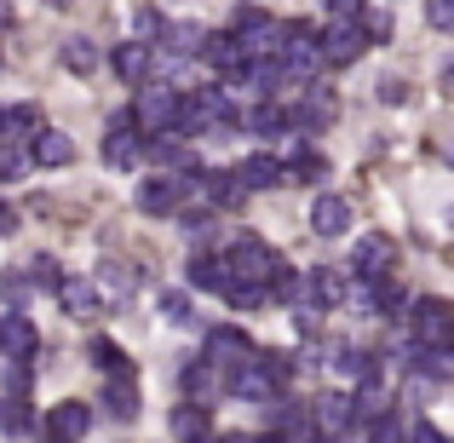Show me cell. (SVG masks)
I'll list each match as a JSON object with an SVG mask.
<instances>
[{
	"mask_svg": "<svg viewBox=\"0 0 454 443\" xmlns=\"http://www.w3.org/2000/svg\"><path fill=\"white\" fill-rule=\"evenodd\" d=\"M224 259H231V277L236 282H259V289H270V277L282 271V254L265 242V236H236Z\"/></svg>",
	"mask_w": 454,
	"mask_h": 443,
	"instance_id": "cell-1",
	"label": "cell"
},
{
	"mask_svg": "<svg viewBox=\"0 0 454 443\" xmlns=\"http://www.w3.org/2000/svg\"><path fill=\"white\" fill-rule=\"evenodd\" d=\"M409 334L420 345H454V305L437 299V294L414 299V305H409Z\"/></svg>",
	"mask_w": 454,
	"mask_h": 443,
	"instance_id": "cell-2",
	"label": "cell"
},
{
	"mask_svg": "<svg viewBox=\"0 0 454 443\" xmlns=\"http://www.w3.org/2000/svg\"><path fill=\"white\" fill-rule=\"evenodd\" d=\"M178 386H184V398H190V403H207V409H213V403L231 392V368H219L207 352H201V357H190V363H184Z\"/></svg>",
	"mask_w": 454,
	"mask_h": 443,
	"instance_id": "cell-3",
	"label": "cell"
},
{
	"mask_svg": "<svg viewBox=\"0 0 454 443\" xmlns=\"http://www.w3.org/2000/svg\"><path fill=\"white\" fill-rule=\"evenodd\" d=\"M363 52H368V35H363L356 18H333L328 29H322V64L328 69H351Z\"/></svg>",
	"mask_w": 454,
	"mask_h": 443,
	"instance_id": "cell-4",
	"label": "cell"
},
{
	"mask_svg": "<svg viewBox=\"0 0 454 443\" xmlns=\"http://www.w3.org/2000/svg\"><path fill=\"white\" fill-rule=\"evenodd\" d=\"M173 115H178V92H167V87H138V99H133V122L145 127V133H173Z\"/></svg>",
	"mask_w": 454,
	"mask_h": 443,
	"instance_id": "cell-5",
	"label": "cell"
},
{
	"mask_svg": "<svg viewBox=\"0 0 454 443\" xmlns=\"http://www.w3.org/2000/svg\"><path fill=\"white\" fill-rule=\"evenodd\" d=\"M201 352H207L219 368H231V375H236V368H247V363H259V345L247 340L242 328H231V322H219V328L207 334V345H201Z\"/></svg>",
	"mask_w": 454,
	"mask_h": 443,
	"instance_id": "cell-6",
	"label": "cell"
},
{
	"mask_svg": "<svg viewBox=\"0 0 454 443\" xmlns=\"http://www.w3.org/2000/svg\"><path fill=\"white\" fill-rule=\"evenodd\" d=\"M87 432H92V409H87L81 398H64V403H58V409L41 421V438H46V443H81Z\"/></svg>",
	"mask_w": 454,
	"mask_h": 443,
	"instance_id": "cell-7",
	"label": "cell"
},
{
	"mask_svg": "<svg viewBox=\"0 0 454 443\" xmlns=\"http://www.w3.org/2000/svg\"><path fill=\"white\" fill-rule=\"evenodd\" d=\"M201 58H207L213 75H231V81H236V75H247V64H254L236 29H213V35H207V52H201Z\"/></svg>",
	"mask_w": 454,
	"mask_h": 443,
	"instance_id": "cell-8",
	"label": "cell"
},
{
	"mask_svg": "<svg viewBox=\"0 0 454 443\" xmlns=\"http://www.w3.org/2000/svg\"><path fill=\"white\" fill-rule=\"evenodd\" d=\"M231 398H242V403H259V409H270V403L282 398V380L270 375L265 363H247V368H236V375H231Z\"/></svg>",
	"mask_w": 454,
	"mask_h": 443,
	"instance_id": "cell-9",
	"label": "cell"
},
{
	"mask_svg": "<svg viewBox=\"0 0 454 443\" xmlns=\"http://www.w3.org/2000/svg\"><path fill=\"white\" fill-rule=\"evenodd\" d=\"M310 409H317L322 438H340V432H351V426H356V392H322Z\"/></svg>",
	"mask_w": 454,
	"mask_h": 443,
	"instance_id": "cell-10",
	"label": "cell"
},
{
	"mask_svg": "<svg viewBox=\"0 0 454 443\" xmlns=\"http://www.w3.org/2000/svg\"><path fill=\"white\" fill-rule=\"evenodd\" d=\"M178 202H184V190H178V178H138L133 190V208L138 213H155V219H167V213H178Z\"/></svg>",
	"mask_w": 454,
	"mask_h": 443,
	"instance_id": "cell-11",
	"label": "cell"
},
{
	"mask_svg": "<svg viewBox=\"0 0 454 443\" xmlns=\"http://www.w3.org/2000/svg\"><path fill=\"white\" fill-rule=\"evenodd\" d=\"M345 299H351V282H345V271L322 265V271H310V277H305V305H317V311H340Z\"/></svg>",
	"mask_w": 454,
	"mask_h": 443,
	"instance_id": "cell-12",
	"label": "cell"
},
{
	"mask_svg": "<svg viewBox=\"0 0 454 443\" xmlns=\"http://www.w3.org/2000/svg\"><path fill=\"white\" fill-rule=\"evenodd\" d=\"M288 122H294V127H305V133H322V127L340 122V99H333L328 87H310L300 110H288Z\"/></svg>",
	"mask_w": 454,
	"mask_h": 443,
	"instance_id": "cell-13",
	"label": "cell"
},
{
	"mask_svg": "<svg viewBox=\"0 0 454 443\" xmlns=\"http://www.w3.org/2000/svg\"><path fill=\"white\" fill-rule=\"evenodd\" d=\"M110 69H115V81H127V87H145L150 69H155L150 41H121V46L110 52Z\"/></svg>",
	"mask_w": 454,
	"mask_h": 443,
	"instance_id": "cell-14",
	"label": "cell"
},
{
	"mask_svg": "<svg viewBox=\"0 0 454 443\" xmlns=\"http://www.w3.org/2000/svg\"><path fill=\"white\" fill-rule=\"evenodd\" d=\"M58 305H64L69 317H98V311H104V289L92 277H64V282H58Z\"/></svg>",
	"mask_w": 454,
	"mask_h": 443,
	"instance_id": "cell-15",
	"label": "cell"
},
{
	"mask_svg": "<svg viewBox=\"0 0 454 443\" xmlns=\"http://www.w3.org/2000/svg\"><path fill=\"white\" fill-rule=\"evenodd\" d=\"M35 352H41L35 322L23 317V311H6V317H0V357H35Z\"/></svg>",
	"mask_w": 454,
	"mask_h": 443,
	"instance_id": "cell-16",
	"label": "cell"
},
{
	"mask_svg": "<svg viewBox=\"0 0 454 443\" xmlns=\"http://www.w3.org/2000/svg\"><path fill=\"white\" fill-rule=\"evenodd\" d=\"M391 259H397V242L374 231V236H363V242H356L351 271H356V277H386V271H391Z\"/></svg>",
	"mask_w": 454,
	"mask_h": 443,
	"instance_id": "cell-17",
	"label": "cell"
},
{
	"mask_svg": "<svg viewBox=\"0 0 454 443\" xmlns=\"http://www.w3.org/2000/svg\"><path fill=\"white\" fill-rule=\"evenodd\" d=\"M201 196H207L213 208H242L254 190H247L242 167H231V173H201Z\"/></svg>",
	"mask_w": 454,
	"mask_h": 443,
	"instance_id": "cell-18",
	"label": "cell"
},
{
	"mask_svg": "<svg viewBox=\"0 0 454 443\" xmlns=\"http://www.w3.org/2000/svg\"><path fill=\"white\" fill-rule=\"evenodd\" d=\"M310 231H317V236H345V231H351V202L322 190V196L310 202Z\"/></svg>",
	"mask_w": 454,
	"mask_h": 443,
	"instance_id": "cell-19",
	"label": "cell"
},
{
	"mask_svg": "<svg viewBox=\"0 0 454 443\" xmlns=\"http://www.w3.org/2000/svg\"><path fill=\"white\" fill-rule=\"evenodd\" d=\"M29 150H35V167H69L75 162V138H69L64 127H41V133L29 138Z\"/></svg>",
	"mask_w": 454,
	"mask_h": 443,
	"instance_id": "cell-20",
	"label": "cell"
},
{
	"mask_svg": "<svg viewBox=\"0 0 454 443\" xmlns=\"http://www.w3.org/2000/svg\"><path fill=\"white\" fill-rule=\"evenodd\" d=\"M184 277H190V289H207V294H231V259H213V254H196L184 265Z\"/></svg>",
	"mask_w": 454,
	"mask_h": 443,
	"instance_id": "cell-21",
	"label": "cell"
},
{
	"mask_svg": "<svg viewBox=\"0 0 454 443\" xmlns=\"http://www.w3.org/2000/svg\"><path fill=\"white\" fill-rule=\"evenodd\" d=\"M138 368L133 375H110V386H104V415H115V421H133L138 415Z\"/></svg>",
	"mask_w": 454,
	"mask_h": 443,
	"instance_id": "cell-22",
	"label": "cell"
},
{
	"mask_svg": "<svg viewBox=\"0 0 454 443\" xmlns=\"http://www.w3.org/2000/svg\"><path fill=\"white\" fill-rule=\"evenodd\" d=\"M167 426H173V438H178V443H201V438H213L207 403H178V409L167 415Z\"/></svg>",
	"mask_w": 454,
	"mask_h": 443,
	"instance_id": "cell-23",
	"label": "cell"
},
{
	"mask_svg": "<svg viewBox=\"0 0 454 443\" xmlns=\"http://www.w3.org/2000/svg\"><path fill=\"white\" fill-rule=\"evenodd\" d=\"M333 368H340L345 380H356V386H363V380H380V375H386V363H380V357H368L363 345H333Z\"/></svg>",
	"mask_w": 454,
	"mask_h": 443,
	"instance_id": "cell-24",
	"label": "cell"
},
{
	"mask_svg": "<svg viewBox=\"0 0 454 443\" xmlns=\"http://www.w3.org/2000/svg\"><path fill=\"white\" fill-rule=\"evenodd\" d=\"M328 155H317V150H294L288 155V185H310V190H322L328 185Z\"/></svg>",
	"mask_w": 454,
	"mask_h": 443,
	"instance_id": "cell-25",
	"label": "cell"
},
{
	"mask_svg": "<svg viewBox=\"0 0 454 443\" xmlns=\"http://www.w3.org/2000/svg\"><path fill=\"white\" fill-rule=\"evenodd\" d=\"M242 178H247V190H277V185H288V162H277V155H247Z\"/></svg>",
	"mask_w": 454,
	"mask_h": 443,
	"instance_id": "cell-26",
	"label": "cell"
},
{
	"mask_svg": "<svg viewBox=\"0 0 454 443\" xmlns=\"http://www.w3.org/2000/svg\"><path fill=\"white\" fill-rule=\"evenodd\" d=\"M87 357H92V368H98L104 380H110V375H133V357H127L121 345L110 340V334H98V340L87 345Z\"/></svg>",
	"mask_w": 454,
	"mask_h": 443,
	"instance_id": "cell-27",
	"label": "cell"
},
{
	"mask_svg": "<svg viewBox=\"0 0 454 443\" xmlns=\"http://www.w3.org/2000/svg\"><path fill=\"white\" fill-rule=\"evenodd\" d=\"M207 35L213 29H201V23H173L161 41H167V52H173V58H201V52H207Z\"/></svg>",
	"mask_w": 454,
	"mask_h": 443,
	"instance_id": "cell-28",
	"label": "cell"
},
{
	"mask_svg": "<svg viewBox=\"0 0 454 443\" xmlns=\"http://www.w3.org/2000/svg\"><path fill=\"white\" fill-rule=\"evenodd\" d=\"M242 127H247V133H259V138H282L294 122H288L282 104H254V115H242Z\"/></svg>",
	"mask_w": 454,
	"mask_h": 443,
	"instance_id": "cell-29",
	"label": "cell"
},
{
	"mask_svg": "<svg viewBox=\"0 0 454 443\" xmlns=\"http://www.w3.org/2000/svg\"><path fill=\"white\" fill-rule=\"evenodd\" d=\"M0 432H6V438H29L35 432L29 398H0Z\"/></svg>",
	"mask_w": 454,
	"mask_h": 443,
	"instance_id": "cell-30",
	"label": "cell"
},
{
	"mask_svg": "<svg viewBox=\"0 0 454 443\" xmlns=\"http://www.w3.org/2000/svg\"><path fill=\"white\" fill-rule=\"evenodd\" d=\"M41 110H35V104H6V138L12 145H23V138H35L41 133Z\"/></svg>",
	"mask_w": 454,
	"mask_h": 443,
	"instance_id": "cell-31",
	"label": "cell"
},
{
	"mask_svg": "<svg viewBox=\"0 0 454 443\" xmlns=\"http://www.w3.org/2000/svg\"><path fill=\"white\" fill-rule=\"evenodd\" d=\"M35 375H29V357H6V368H0V398H29Z\"/></svg>",
	"mask_w": 454,
	"mask_h": 443,
	"instance_id": "cell-32",
	"label": "cell"
},
{
	"mask_svg": "<svg viewBox=\"0 0 454 443\" xmlns=\"http://www.w3.org/2000/svg\"><path fill=\"white\" fill-rule=\"evenodd\" d=\"M356 23H363V35H368L374 46H386V41H391V29H397V23H391V12L380 6V0H368V6H363V18H356Z\"/></svg>",
	"mask_w": 454,
	"mask_h": 443,
	"instance_id": "cell-33",
	"label": "cell"
},
{
	"mask_svg": "<svg viewBox=\"0 0 454 443\" xmlns=\"http://www.w3.org/2000/svg\"><path fill=\"white\" fill-rule=\"evenodd\" d=\"M29 162H35V150H23V145H12V138H0V185L23 178V173H29Z\"/></svg>",
	"mask_w": 454,
	"mask_h": 443,
	"instance_id": "cell-34",
	"label": "cell"
},
{
	"mask_svg": "<svg viewBox=\"0 0 454 443\" xmlns=\"http://www.w3.org/2000/svg\"><path fill=\"white\" fill-rule=\"evenodd\" d=\"M64 64H69V75H92V69H98V46L92 41H64Z\"/></svg>",
	"mask_w": 454,
	"mask_h": 443,
	"instance_id": "cell-35",
	"label": "cell"
},
{
	"mask_svg": "<svg viewBox=\"0 0 454 443\" xmlns=\"http://www.w3.org/2000/svg\"><path fill=\"white\" fill-rule=\"evenodd\" d=\"M29 282H35V289H52V294H58V282H64L58 259H52V254H35V259H29Z\"/></svg>",
	"mask_w": 454,
	"mask_h": 443,
	"instance_id": "cell-36",
	"label": "cell"
},
{
	"mask_svg": "<svg viewBox=\"0 0 454 443\" xmlns=\"http://www.w3.org/2000/svg\"><path fill=\"white\" fill-rule=\"evenodd\" d=\"M98 277H104V289H115V294H133L138 282H145V271H133V265H104Z\"/></svg>",
	"mask_w": 454,
	"mask_h": 443,
	"instance_id": "cell-37",
	"label": "cell"
},
{
	"mask_svg": "<svg viewBox=\"0 0 454 443\" xmlns=\"http://www.w3.org/2000/svg\"><path fill=\"white\" fill-rule=\"evenodd\" d=\"M426 23L437 35H454V0H426Z\"/></svg>",
	"mask_w": 454,
	"mask_h": 443,
	"instance_id": "cell-38",
	"label": "cell"
},
{
	"mask_svg": "<svg viewBox=\"0 0 454 443\" xmlns=\"http://www.w3.org/2000/svg\"><path fill=\"white\" fill-rule=\"evenodd\" d=\"M161 317L167 322H190V294L184 289H167L161 294Z\"/></svg>",
	"mask_w": 454,
	"mask_h": 443,
	"instance_id": "cell-39",
	"label": "cell"
},
{
	"mask_svg": "<svg viewBox=\"0 0 454 443\" xmlns=\"http://www.w3.org/2000/svg\"><path fill=\"white\" fill-rule=\"evenodd\" d=\"M133 29H138V35H133V41H161V35H167V29H161V18H155V12H150V6H138V18H133Z\"/></svg>",
	"mask_w": 454,
	"mask_h": 443,
	"instance_id": "cell-40",
	"label": "cell"
},
{
	"mask_svg": "<svg viewBox=\"0 0 454 443\" xmlns=\"http://www.w3.org/2000/svg\"><path fill=\"white\" fill-rule=\"evenodd\" d=\"M259 363H265V368H270V375H277V380H288L294 368H300V363H294L288 352H259Z\"/></svg>",
	"mask_w": 454,
	"mask_h": 443,
	"instance_id": "cell-41",
	"label": "cell"
},
{
	"mask_svg": "<svg viewBox=\"0 0 454 443\" xmlns=\"http://www.w3.org/2000/svg\"><path fill=\"white\" fill-rule=\"evenodd\" d=\"M231 23H236V35H247V29H259V23H270V18H265L259 6H236V12H231Z\"/></svg>",
	"mask_w": 454,
	"mask_h": 443,
	"instance_id": "cell-42",
	"label": "cell"
},
{
	"mask_svg": "<svg viewBox=\"0 0 454 443\" xmlns=\"http://www.w3.org/2000/svg\"><path fill=\"white\" fill-rule=\"evenodd\" d=\"M363 6H368V0H322L328 18H363Z\"/></svg>",
	"mask_w": 454,
	"mask_h": 443,
	"instance_id": "cell-43",
	"label": "cell"
},
{
	"mask_svg": "<svg viewBox=\"0 0 454 443\" xmlns=\"http://www.w3.org/2000/svg\"><path fill=\"white\" fill-rule=\"evenodd\" d=\"M403 99H409V81H397V75L380 81V104H403Z\"/></svg>",
	"mask_w": 454,
	"mask_h": 443,
	"instance_id": "cell-44",
	"label": "cell"
},
{
	"mask_svg": "<svg viewBox=\"0 0 454 443\" xmlns=\"http://www.w3.org/2000/svg\"><path fill=\"white\" fill-rule=\"evenodd\" d=\"M409 443H443V438H437L432 421H409Z\"/></svg>",
	"mask_w": 454,
	"mask_h": 443,
	"instance_id": "cell-45",
	"label": "cell"
},
{
	"mask_svg": "<svg viewBox=\"0 0 454 443\" xmlns=\"http://www.w3.org/2000/svg\"><path fill=\"white\" fill-rule=\"evenodd\" d=\"M18 231V208H12V202H0V236H12Z\"/></svg>",
	"mask_w": 454,
	"mask_h": 443,
	"instance_id": "cell-46",
	"label": "cell"
},
{
	"mask_svg": "<svg viewBox=\"0 0 454 443\" xmlns=\"http://www.w3.org/2000/svg\"><path fill=\"white\" fill-rule=\"evenodd\" d=\"M213 443H254V438H247V432H219Z\"/></svg>",
	"mask_w": 454,
	"mask_h": 443,
	"instance_id": "cell-47",
	"label": "cell"
},
{
	"mask_svg": "<svg viewBox=\"0 0 454 443\" xmlns=\"http://www.w3.org/2000/svg\"><path fill=\"white\" fill-rule=\"evenodd\" d=\"M254 443H288V432H277V426H270L265 438H254Z\"/></svg>",
	"mask_w": 454,
	"mask_h": 443,
	"instance_id": "cell-48",
	"label": "cell"
},
{
	"mask_svg": "<svg viewBox=\"0 0 454 443\" xmlns=\"http://www.w3.org/2000/svg\"><path fill=\"white\" fill-rule=\"evenodd\" d=\"M0 29H12V0H0Z\"/></svg>",
	"mask_w": 454,
	"mask_h": 443,
	"instance_id": "cell-49",
	"label": "cell"
},
{
	"mask_svg": "<svg viewBox=\"0 0 454 443\" xmlns=\"http://www.w3.org/2000/svg\"><path fill=\"white\" fill-rule=\"evenodd\" d=\"M443 92L454 99V64H443Z\"/></svg>",
	"mask_w": 454,
	"mask_h": 443,
	"instance_id": "cell-50",
	"label": "cell"
},
{
	"mask_svg": "<svg viewBox=\"0 0 454 443\" xmlns=\"http://www.w3.org/2000/svg\"><path fill=\"white\" fill-rule=\"evenodd\" d=\"M46 6H58V12H64V6H75V0H46Z\"/></svg>",
	"mask_w": 454,
	"mask_h": 443,
	"instance_id": "cell-51",
	"label": "cell"
},
{
	"mask_svg": "<svg viewBox=\"0 0 454 443\" xmlns=\"http://www.w3.org/2000/svg\"><path fill=\"white\" fill-rule=\"evenodd\" d=\"M201 443H213V438H201Z\"/></svg>",
	"mask_w": 454,
	"mask_h": 443,
	"instance_id": "cell-52",
	"label": "cell"
},
{
	"mask_svg": "<svg viewBox=\"0 0 454 443\" xmlns=\"http://www.w3.org/2000/svg\"><path fill=\"white\" fill-rule=\"evenodd\" d=\"M443 443H454V438H443Z\"/></svg>",
	"mask_w": 454,
	"mask_h": 443,
	"instance_id": "cell-53",
	"label": "cell"
}]
</instances>
